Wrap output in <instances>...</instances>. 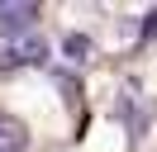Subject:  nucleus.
Here are the masks:
<instances>
[{"label": "nucleus", "mask_w": 157, "mask_h": 152, "mask_svg": "<svg viewBox=\"0 0 157 152\" xmlns=\"http://www.w3.org/2000/svg\"><path fill=\"white\" fill-rule=\"evenodd\" d=\"M43 52V43H14L10 52H0V66H14V62H24V57H38Z\"/></svg>", "instance_id": "nucleus-2"}, {"label": "nucleus", "mask_w": 157, "mask_h": 152, "mask_svg": "<svg viewBox=\"0 0 157 152\" xmlns=\"http://www.w3.org/2000/svg\"><path fill=\"white\" fill-rule=\"evenodd\" d=\"M0 152H24V128L10 119H0Z\"/></svg>", "instance_id": "nucleus-1"}]
</instances>
